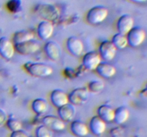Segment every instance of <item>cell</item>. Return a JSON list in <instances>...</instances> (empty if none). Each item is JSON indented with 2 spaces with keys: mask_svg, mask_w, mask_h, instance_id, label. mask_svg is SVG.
I'll use <instances>...</instances> for the list:
<instances>
[{
  "mask_svg": "<svg viewBox=\"0 0 147 137\" xmlns=\"http://www.w3.org/2000/svg\"><path fill=\"white\" fill-rule=\"evenodd\" d=\"M42 122L43 125L50 128V130H53V131H63L65 127L64 121H62L59 117L55 116H45L42 118Z\"/></svg>",
  "mask_w": 147,
  "mask_h": 137,
  "instance_id": "obj_12",
  "label": "cell"
},
{
  "mask_svg": "<svg viewBox=\"0 0 147 137\" xmlns=\"http://www.w3.org/2000/svg\"><path fill=\"white\" fill-rule=\"evenodd\" d=\"M7 114H6L4 110L0 108V126H2L7 121Z\"/></svg>",
  "mask_w": 147,
  "mask_h": 137,
  "instance_id": "obj_30",
  "label": "cell"
},
{
  "mask_svg": "<svg viewBox=\"0 0 147 137\" xmlns=\"http://www.w3.org/2000/svg\"><path fill=\"white\" fill-rule=\"evenodd\" d=\"M24 68L30 75L40 78L47 77L53 73V69L50 66L41 62L29 61L24 64Z\"/></svg>",
  "mask_w": 147,
  "mask_h": 137,
  "instance_id": "obj_1",
  "label": "cell"
},
{
  "mask_svg": "<svg viewBox=\"0 0 147 137\" xmlns=\"http://www.w3.org/2000/svg\"><path fill=\"white\" fill-rule=\"evenodd\" d=\"M83 66L85 68L90 71H93L97 68L101 63V57L96 51H89L83 57Z\"/></svg>",
  "mask_w": 147,
  "mask_h": 137,
  "instance_id": "obj_7",
  "label": "cell"
},
{
  "mask_svg": "<svg viewBox=\"0 0 147 137\" xmlns=\"http://www.w3.org/2000/svg\"><path fill=\"white\" fill-rule=\"evenodd\" d=\"M116 51L117 49L111 41H103L99 46V55L103 59L107 61H110L114 59Z\"/></svg>",
  "mask_w": 147,
  "mask_h": 137,
  "instance_id": "obj_8",
  "label": "cell"
},
{
  "mask_svg": "<svg viewBox=\"0 0 147 137\" xmlns=\"http://www.w3.org/2000/svg\"><path fill=\"white\" fill-rule=\"evenodd\" d=\"M111 42L113 43V45L116 47V48L119 49H123L126 48L128 46V40L126 35L124 34L117 33L113 37L111 40Z\"/></svg>",
  "mask_w": 147,
  "mask_h": 137,
  "instance_id": "obj_24",
  "label": "cell"
},
{
  "mask_svg": "<svg viewBox=\"0 0 147 137\" xmlns=\"http://www.w3.org/2000/svg\"><path fill=\"white\" fill-rule=\"evenodd\" d=\"M32 108L37 114H42L47 111L48 104L44 98H36L32 103Z\"/></svg>",
  "mask_w": 147,
  "mask_h": 137,
  "instance_id": "obj_23",
  "label": "cell"
},
{
  "mask_svg": "<svg viewBox=\"0 0 147 137\" xmlns=\"http://www.w3.org/2000/svg\"><path fill=\"white\" fill-rule=\"evenodd\" d=\"M90 129L95 135H101L106 131V123L98 116H95L90 119Z\"/></svg>",
  "mask_w": 147,
  "mask_h": 137,
  "instance_id": "obj_17",
  "label": "cell"
},
{
  "mask_svg": "<svg viewBox=\"0 0 147 137\" xmlns=\"http://www.w3.org/2000/svg\"><path fill=\"white\" fill-rule=\"evenodd\" d=\"M45 51L47 57L53 61L58 60L61 55V49L55 41H47L45 45Z\"/></svg>",
  "mask_w": 147,
  "mask_h": 137,
  "instance_id": "obj_16",
  "label": "cell"
},
{
  "mask_svg": "<svg viewBox=\"0 0 147 137\" xmlns=\"http://www.w3.org/2000/svg\"><path fill=\"white\" fill-rule=\"evenodd\" d=\"M130 116L129 110L124 106L119 107L115 110L114 120L115 122L119 125H121L126 123Z\"/></svg>",
  "mask_w": 147,
  "mask_h": 137,
  "instance_id": "obj_21",
  "label": "cell"
},
{
  "mask_svg": "<svg viewBox=\"0 0 147 137\" xmlns=\"http://www.w3.org/2000/svg\"><path fill=\"white\" fill-rule=\"evenodd\" d=\"M67 48L71 54L76 57L81 55L84 50V44L83 41L77 37H70L66 42Z\"/></svg>",
  "mask_w": 147,
  "mask_h": 137,
  "instance_id": "obj_10",
  "label": "cell"
},
{
  "mask_svg": "<svg viewBox=\"0 0 147 137\" xmlns=\"http://www.w3.org/2000/svg\"><path fill=\"white\" fill-rule=\"evenodd\" d=\"M34 35L32 32L27 30H21L15 32L13 36V41L14 44L25 42L34 39Z\"/></svg>",
  "mask_w": 147,
  "mask_h": 137,
  "instance_id": "obj_22",
  "label": "cell"
},
{
  "mask_svg": "<svg viewBox=\"0 0 147 137\" xmlns=\"http://www.w3.org/2000/svg\"><path fill=\"white\" fill-rule=\"evenodd\" d=\"M134 25V19L129 14H123L117 21V29L119 33L126 35Z\"/></svg>",
  "mask_w": 147,
  "mask_h": 137,
  "instance_id": "obj_11",
  "label": "cell"
},
{
  "mask_svg": "<svg viewBox=\"0 0 147 137\" xmlns=\"http://www.w3.org/2000/svg\"><path fill=\"white\" fill-rule=\"evenodd\" d=\"M14 49L15 51L19 54L23 55H29L33 54L38 51L40 49V44L35 40H30L25 42L14 44Z\"/></svg>",
  "mask_w": 147,
  "mask_h": 137,
  "instance_id": "obj_6",
  "label": "cell"
},
{
  "mask_svg": "<svg viewBox=\"0 0 147 137\" xmlns=\"http://www.w3.org/2000/svg\"><path fill=\"white\" fill-rule=\"evenodd\" d=\"M115 110L111 106L103 104L98 108V116L105 122H111L114 120Z\"/></svg>",
  "mask_w": 147,
  "mask_h": 137,
  "instance_id": "obj_18",
  "label": "cell"
},
{
  "mask_svg": "<svg viewBox=\"0 0 147 137\" xmlns=\"http://www.w3.org/2000/svg\"><path fill=\"white\" fill-rule=\"evenodd\" d=\"M36 137H53L51 130L45 126H40L36 129Z\"/></svg>",
  "mask_w": 147,
  "mask_h": 137,
  "instance_id": "obj_27",
  "label": "cell"
},
{
  "mask_svg": "<svg viewBox=\"0 0 147 137\" xmlns=\"http://www.w3.org/2000/svg\"><path fill=\"white\" fill-rule=\"evenodd\" d=\"M109 9L103 6H96L90 9L87 13L86 19L88 23L96 25L103 22L108 17Z\"/></svg>",
  "mask_w": 147,
  "mask_h": 137,
  "instance_id": "obj_2",
  "label": "cell"
},
{
  "mask_svg": "<svg viewBox=\"0 0 147 137\" xmlns=\"http://www.w3.org/2000/svg\"><path fill=\"white\" fill-rule=\"evenodd\" d=\"M10 137H29V136L24 131L20 130V131H12V133L10 135Z\"/></svg>",
  "mask_w": 147,
  "mask_h": 137,
  "instance_id": "obj_29",
  "label": "cell"
},
{
  "mask_svg": "<svg viewBox=\"0 0 147 137\" xmlns=\"http://www.w3.org/2000/svg\"><path fill=\"white\" fill-rule=\"evenodd\" d=\"M7 126L11 131H17L22 130V124L19 120L14 118H9L7 120Z\"/></svg>",
  "mask_w": 147,
  "mask_h": 137,
  "instance_id": "obj_26",
  "label": "cell"
},
{
  "mask_svg": "<svg viewBox=\"0 0 147 137\" xmlns=\"http://www.w3.org/2000/svg\"><path fill=\"white\" fill-rule=\"evenodd\" d=\"M96 70L100 76L105 78H111L116 73V67L112 64L106 62L100 63Z\"/></svg>",
  "mask_w": 147,
  "mask_h": 137,
  "instance_id": "obj_19",
  "label": "cell"
},
{
  "mask_svg": "<svg viewBox=\"0 0 147 137\" xmlns=\"http://www.w3.org/2000/svg\"><path fill=\"white\" fill-rule=\"evenodd\" d=\"M22 6L21 0H9L7 3V8L10 12H17L20 9Z\"/></svg>",
  "mask_w": 147,
  "mask_h": 137,
  "instance_id": "obj_28",
  "label": "cell"
},
{
  "mask_svg": "<svg viewBox=\"0 0 147 137\" xmlns=\"http://www.w3.org/2000/svg\"><path fill=\"white\" fill-rule=\"evenodd\" d=\"M128 44L132 47H138L142 45L146 39V32L140 27H134L126 34Z\"/></svg>",
  "mask_w": 147,
  "mask_h": 137,
  "instance_id": "obj_4",
  "label": "cell"
},
{
  "mask_svg": "<svg viewBox=\"0 0 147 137\" xmlns=\"http://www.w3.org/2000/svg\"><path fill=\"white\" fill-rule=\"evenodd\" d=\"M50 98H51L52 104L57 108H60L69 103L68 95L63 90L59 88L52 91Z\"/></svg>",
  "mask_w": 147,
  "mask_h": 137,
  "instance_id": "obj_13",
  "label": "cell"
},
{
  "mask_svg": "<svg viewBox=\"0 0 147 137\" xmlns=\"http://www.w3.org/2000/svg\"><path fill=\"white\" fill-rule=\"evenodd\" d=\"M131 1L135 3H144V2H146V0H131Z\"/></svg>",
  "mask_w": 147,
  "mask_h": 137,
  "instance_id": "obj_31",
  "label": "cell"
},
{
  "mask_svg": "<svg viewBox=\"0 0 147 137\" xmlns=\"http://www.w3.org/2000/svg\"><path fill=\"white\" fill-rule=\"evenodd\" d=\"M54 32V26L50 21H41L37 27V34L39 37L42 40H47L52 37Z\"/></svg>",
  "mask_w": 147,
  "mask_h": 137,
  "instance_id": "obj_14",
  "label": "cell"
},
{
  "mask_svg": "<svg viewBox=\"0 0 147 137\" xmlns=\"http://www.w3.org/2000/svg\"><path fill=\"white\" fill-rule=\"evenodd\" d=\"M70 130L75 136L78 137H84L88 134L89 129L85 123L80 121H73L70 125Z\"/></svg>",
  "mask_w": 147,
  "mask_h": 137,
  "instance_id": "obj_20",
  "label": "cell"
},
{
  "mask_svg": "<svg viewBox=\"0 0 147 137\" xmlns=\"http://www.w3.org/2000/svg\"><path fill=\"white\" fill-rule=\"evenodd\" d=\"M36 11L42 18L51 22L56 21L60 17V12L57 7L51 4H40L36 7Z\"/></svg>",
  "mask_w": 147,
  "mask_h": 137,
  "instance_id": "obj_3",
  "label": "cell"
},
{
  "mask_svg": "<svg viewBox=\"0 0 147 137\" xmlns=\"http://www.w3.org/2000/svg\"><path fill=\"white\" fill-rule=\"evenodd\" d=\"M104 83L101 81H98V80H94V81H90L88 86V91L92 93H100L103 91L104 88Z\"/></svg>",
  "mask_w": 147,
  "mask_h": 137,
  "instance_id": "obj_25",
  "label": "cell"
},
{
  "mask_svg": "<svg viewBox=\"0 0 147 137\" xmlns=\"http://www.w3.org/2000/svg\"><path fill=\"white\" fill-rule=\"evenodd\" d=\"M15 53L14 45L7 37L0 38V55L4 59L9 60L12 59Z\"/></svg>",
  "mask_w": 147,
  "mask_h": 137,
  "instance_id": "obj_9",
  "label": "cell"
},
{
  "mask_svg": "<svg viewBox=\"0 0 147 137\" xmlns=\"http://www.w3.org/2000/svg\"><path fill=\"white\" fill-rule=\"evenodd\" d=\"M57 113H58L59 118L62 121L68 122V121H72L76 116V107L74 106V105L68 103V104L58 108Z\"/></svg>",
  "mask_w": 147,
  "mask_h": 137,
  "instance_id": "obj_15",
  "label": "cell"
},
{
  "mask_svg": "<svg viewBox=\"0 0 147 137\" xmlns=\"http://www.w3.org/2000/svg\"><path fill=\"white\" fill-rule=\"evenodd\" d=\"M89 91L86 87L76 88L68 95L69 102L73 105H82L88 100Z\"/></svg>",
  "mask_w": 147,
  "mask_h": 137,
  "instance_id": "obj_5",
  "label": "cell"
}]
</instances>
